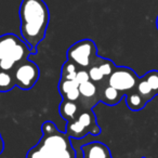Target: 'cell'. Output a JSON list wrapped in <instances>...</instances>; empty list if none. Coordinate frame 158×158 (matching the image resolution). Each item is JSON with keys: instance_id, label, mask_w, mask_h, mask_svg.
<instances>
[{"instance_id": "cell-1", "label": "cell", "mask_w": 158, "mask_h": 158, "mask_svg": "<svg viewBox=\"0 0 158 158\" xmlns=\"http://www.w3.org/2000/svg\"><path fill=\"white\" fill-rule=\"evenodd\" d=\"M20 31L22 38L31 49L44 39L50 22V11L44 0H22L20 5Z\"/></svg>"}, {"instance_id": "cell-2", "label": "cell", "mask_w": 158, "mask_h": 158, "mask_svg": "<svg viewBox=\"0 0 158 158\" xmlns=\"http://www.w3.org/2000/svg\"><path fill=\"white\" fill-rule=\"evenodd\" d=\"M42 136L37 146L47 158H76L70 138L61 132L52 121H44L41 126Z\"/></svg>"}, {"instance_id": "cell-3", "label": "cell", "mask_w": 158, "mask_h": 158, "mask_svg": "<svg viewBox=\"0 0 158 158\" xmlns=\"http://www.w3.org/2000/svg\"><path fill=\"white\" fill-rule=\"evenodd\" d=\"M36 53L37 51L14 34L9 33L0 36V69L13 72L19 64Z\"/></svg>"}, {"instance_id": "cell-4", "label": "cell", "mask_w": 158, "mask_h": 158, "mask_svg": "<svg viewBox=\"0 0 158 158\" xmlns=\"http://www.w3.org/2000/svg\"><path fill=\"white\" fill-rule=\"evenodd\" d=\"M97 44L91 39H81L75 42L66 51V59L73 62L78 68L88 69L97 60Z\"/></svg>"}, {"instance_id": "cell-5", "label": "cell", "mask_w": 158, "mask_h": 158, "mask_svg": "<svg viewBox=\"0 0 158 158\" xmlns=\"http://www.w3.org/2000/svg\"><path fill=\"white\" fill-rule=\"evenodd\" d=\"M140 77L133 69L127 66H116L114 72L107 78V84L123 94L135 90Z\"/></svg>"}, {"instance_id": "cell-6", "label": "cell", "mask_w": 158, "mask_h": 158, "mask_svg": "<svg viewBox=\"0 0 158 158\" xmlns=\"http://www.w3.org/2000/svg\"><path fill=\"white\" fill-rule=\"evenodd\" d=\"M13 76L15 85L21 90H31L37 84L40 76L39 67L33 61L22 62L13 69Z\"/></svg>"}, {"instance_id": "cell-7", "label": "cell", "mask_w": 158, "mask_h": 158, "mask_svg": "<svg viewBox=\"0 0 158 158\" xmlns=\"http://www.w3.org/2000/svg\"><path fill=\"white\" fill-rule=\"evenodd\" d=\"M79 93H80V99L78 100V103L82 108L92 110L100 102L98 86L92 81H87L85 84L79 85Z\"/></svg>"}, {"instance_id": "cell-8", "label": "cell", "mask_w": 158, "mask_h": 158, "mask_svg": "<svg viewBox=\"0 0 158 158\" xmlns=\"http://www.w3.org/2000/svg\"><path fill=\"white\" fill-rule=\"evenodd\" d=\"M98 93H99L100 102H103L104 104L108 106H115L125 98V94L119 92L118 90L114 89L107 84V80L97 85Z\"/></svg>"}, {"instance_id": "cell-9", "label": "cell", "mask_w": 158, "mask_h": 158, "mask_svg": "<svg viewBox=\"0 0 158 158\" xmlns=\"http://www.w3.org/2000/svg\"><path fill=\"white\" fill-rule=\"evenodd\" d=\"M82 158H110L113 157L107 145L95 141L82 145Z\"/></svg>"}, {"instance_id": "cell-10", "label": "cell", "mask_w": 158, "mask_h": 158, "mask_svg": "<svg viewBox=\"0 0 158 158\" xmlns=\"http://www.w3.org/2000/svg\"><path fill=\"white\" fill-rule=\"evenodd\" d=\"M75 119L81 123L85 127L88 129L89 134H92V135H99L101 133V128L98 125L97 121V116L93 113L92 110H89V108H80V112L77 115V117Z\"/></svg>"}, {"instance_id": "cell-11", "label": "cell", "mask_w": 158, "mask_h": 158, "mask_svg": "<svg viewBox=\"0 0 158 158\" xmlns=\"http://www.w3.org/2000/svg\"><path fill=\"white\" fill-rule=\"evenodd\" d=\"M57 89H59V92L63 100L78 102V100L80 99L79 85L75 80H67V79L61 78Z\"/></svg>"}, {"instance_id": "cell-12", "label": "cell", "mask_w": 158, "mask_h": 158, "mask_svg": "<svg viewBox=\"0 0 158 158\" xmlns=\"http://www.w3.org/2000/svg\"><path fill=\"white\" fill-rule=\"evenodd\" d=\"M80 105L78 102L67 101V100H62L59 105V113L63 119H65L66 123L74 120L77 115L80 112Z\"/></svg>"}, {"instance_id": "cell-13", "label": "cell", "mask_w": 158, "mask_h": 158, "mask_svg": "<svg viewBox=\"0 0 158 158\" xmlns=\"http://www.w3.org/2000/svg\"><path fill=\"white\" fill-rule=\"evenodd\" d=\"M65 133L70 139H82L89 134V131L81 123H79L77 119H74L72 121H68L66 123Z\"/></svg>"}, {"instance_id": "cell-14", "label": "cell", "mask_w": 158, "mask_h": 158, "mask_svg": "<svg viewBox=\"0 0 158 158\" xmlns=\"http://www.w3.org/2000/svg\"><path fill=\"white\" fill-rule=\"evenodd\" d=\"M125 98H126V104H127V106L131 110H134V112L141 110L147 104V102L143 99L142 95L139 94L135 90L131 91V92H128L125 95Z\"/></svg>"}, {"instance_id": "cell-15", "label": "cell", "mask_w": 158, "mask_h": 158, "mask_svg": "<svg viewBox=\"0 0 158 158\" xmlns=\"http://www.w3.org/2000/svg\"><path fill=\"white\" fill-rule=\"evenodd\" d=\"M16 87L13 72L0 69V92H8Z\"/></svg>"}, {"instance_id": "cell-16", "label": "cell", "mask_w": 158, "mask_h": 158, "mask_svg": "<svg viewBox=\"0 0 158 158\" xmlns=\"http://www.w3.org/2000/svg\"><path fill=\"white\" fill-rule=\"evenodd\" d=\"M93 64H95V65L100 68L101 73L103 74V76L105 77L106 79L112 75V73L114 72V69L116 68V65H115L112 60L105 59V57H101V56H98Z\"/></svg>"}, {"instance_id": "cell-17", "label": "cell", "mask_w": 158, "mask_h": 158, "mask_svg": "<svg viewBox=\"0 0 158 158\" xmlns=\"http://www.w3.org/2000/svg\"><path fill=\"white\" fill-rule=\"evenodd\" d=\"M135 91L140 95H142L143 99H144L145 101L147 102V103H148V102L151 101L152 99H154V98L156 97V95L154 94L153 90H152L151 86H149L148 82L145 80L144 77H140L138 85H136Z\"/></svg>"}, {"instance_id": "cell-18", "label": "cell", "mask_w": 158, "mask_h": 158, "mask_svg": "<svg viewBox=\"0 0 158 158\" xmlns=\"http://www.w3.org/2000/svg\"><path fill=\"white\" fill-rule=\"evenodd\" d=\"M77 70H78V66L75 65L73 62L67 60V61L63 64V66H62L61 78L67 79V80H75Z\"/></svg>"}, {"instance_id": "cell-19", "label": "cell", "mask_w": 158, "mask_h": 158, "mask_svg": "<svg viewBox=\"0 0 158 158\" xmlns=\"http://www.w3.org/2000/svg\"><path fill=\"white\" fill-rule=\"evenodd\" d=\"M88 73H89V77H90V81L94 82L95 85H99V84H101V82L107 80V79L103 76V74L101 73L100 68L98 67L95 64H92V65L88 68Z\"/></svg>"}, {"instance_id": "cell-20", "label": "cell", "mask_w": 158, "mask_h": 158, "mask_svg": "<svg viewBox=\"0 0 158 158\" xmlns=\"http://www.w3.org/2000/svg\"><path fill=\"white\" fill-rule=\"evenodd\" d=\"M143 77L151 86L154 94L158 95V70H149Z\"/></svg>"}, {"instance_id": "cell-21", "label": "cell", "mask_w": 158, "mask_h": 158, "mask_svg": "<svg viewBox=\"0 0 158 158\" xmlns=\"http://www.w3.org/2000/svg\"><path fill=\"white\" fill-rule=\"evenodd\" d=\"M75 81L78 85L85 84L87 81H90V77H89L88 69H85V68H78L76 74V78H75Z\"/></svg>"}, {"instance_id": "cell-22", "label": "cell", "mask_w": 158, "mask_h": 158, "mask_svg": "<svg viewBox=\"0 0 158 158\" xmlns=\"http://www.w3.org/2000/svg\"><path fill=\"white\" fill-rule=\"evenodd\" d=\"M3 149H5V142H3V139L1 136V133H0V155L2 154Z\"/></svg>"}, {"instance_id": "cell-23", "label": "cell", "mask_w": 158, "mask_h": 158, "mask_svg": "<svg viewBox=\"0 0 158 158\" xmlns=\"http://www.w3.org/2000/svg\"><path fill=\"white\" fill-rule=\"evenodd\" d=\"M156 26H157V29H158V16H157V19H156Z\"/></svg>"}, {"instance_id": "cell-24", "label": "cell", "mask_w": 158, "mask_h": 158, "mask_svg": "<svg viewBox=\"0 0 158 158\" xmlns=\"http://www.w3.org/2000/svg\"><path fill=\"white\" fill-rule=\"evenodd\" d=\"M142 158H146V157H142Z\"/></svg>"}, {"instance_id": "cell-25", "label": "cell", "mask_w": 158, "mask_h": 158, "mask_svg": "<svg viewBox=\"0 0 158 158\" xmlns=\"http://www.w3.org/2000/svg\"><path fill=\"white\" fill-rule=\"evenodd\" d=\"M110 158H113V157H110Z\"/></svg>"}]
</instances>
